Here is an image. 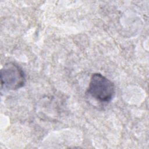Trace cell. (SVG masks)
<instances>
[{"label":"cell","mask_w":149,"mask_h":149,"mask_svg":"<svg viewBox=\"0 0 149 149\" xmlns=\"http://www.w3.org/2000/svg\"><path fill=\"white\" fill-rule=\"evenodd\" d=\"M115 88L114 84L100 73H94L90 79L87 93L94 100L107 103L114 97Z\"/></svg>","instance_id":"1"},{"label":"cell","mask_w":149,"mask_h":149,"mask_svg":"<svg viewBox=\"0 0 149 149\" xmlns=\"http://www.w3.org/2000/svg\"><path fill=\"white\" fill-rule=\"evenodd\" d=\"M26 82L23 69L13 62L4 65L1 70V84L2 88L9 90H16L23 87Z\"/></svg>","instance_id":"2"}]
</instances>
